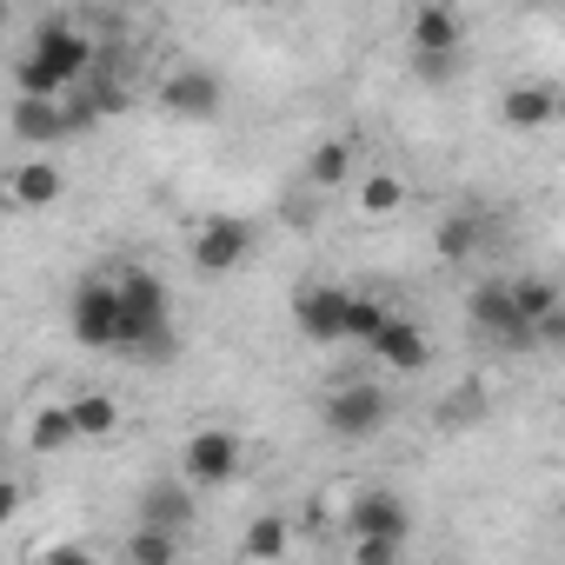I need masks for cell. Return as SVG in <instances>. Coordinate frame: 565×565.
Instances as JSON below:
<instances>
[{"instance_id": "6da1fadb", "label": "cell", "mask_w": 565, "mask_h": 565, "mask_svg": "<svg viewBox=\"0 0 565 565\" xmlns=\"http://www.w3.org/2000/svg\"><path fill=\"white\" fill-rule=\"evenodd\" d=\"M114 294H120V340L114 353L127 360H147V366H167L180 353V327H173V294L153 266H120L114 273Z\"/></svg>"}, {"instance_id": "7a4b0ae2", "label": "cell", "mask_w": 565, "mask_h": 565, "mask_svg": "<svg viewBox=\"0 0 565 565\" xmlns=\"http://www.w3.org/2000/svg\"><path fill=\"white\" fill-rule=\"evenodd\" d=\"M100 61L94 34L81 21H41L28 54L14 61V94H67L74 81H87Z\"/></svg>"}, {"instance_id": "3957f363", "label": "cell", "mask_w": 565, "mask_h": 565, "mask_svg": "<svg viewBox=\"0 0 565 565\" xmlns=\"http://www.w3.org/2000/svg\"><path fill=\"white\" fill-rule=\"evenodd\" d=\"M406 54H413V74L419 81H452L459 61H466V21L452 0H419V8L406 14Z\"/></svg>"}, {"instance_id": "277c9868", "label": "cell", "mask_w": 565, "mask_h": 565, "mask_svg": "<svg viewBox=\"0 0 565 565\" xmlns=\"http://www.w3.org/2000/svg\"><path fill=\"white\" fill-rule=\"evenodd\" d=\"M320 426L340 439V446H366L373 433L393 426V393L373 386V380H340L320 393Z\"/></svg>"}, {"instance_id": "5b68a950", "label": "cell", "mask_w": 565, "mask_h": 565, "mask_svg": "<svg viewBox=\"0 0 565 565\" xmlns=\"http://www.w3.org/2000/svg\"><path fill=\"white\" fill-rule=\"evenodd\" d=\"M253 246H259V226H253L246 213H206V220H193V233H186V259H193V273H206V279L239 273V266L253 259Z\"/></svg>"}, {"instance_id": "8992f818", "label": "cell", "mask_w": 565, "mask_h": 565, "mask_svg": "<svg viewBox=\"0 0 565 565\" xmlns=\"http://www.w3.org/2000/svg\"><path fill=\"white\" fill-rule=\"evenodd\" d=\"M246 472V439L233 433V426H193L186 439H180V479L193 486V492H220V486H233Z\"/></svg>"}, {"instance_id": "52a82bcc", "label": "cell", "mask_w": 565, "mask_h": 565, "mask_svg": "<svg viewBox=\"0 0 565 565\" xmlns=\"http://www.w3.org/2000/svg\"><path fill=\"white\" fill-rule=\"evenodd\" d=\"M67 333H74V347H87V353H114V340H120V294H114V273L74 279V294H67Z\"/></svg>"}, {"instance_id": "ba28073f", "label": "cell", "mask_w": 565, "mask_h": 565, "mask_svg": "<svg viewBox=\"0 0 565 565\" xmlns=\"http://www.w3.org/2000/svg\"><path fill=\"white\" fill-rule=\"evenodd\" d=\"M153 100H160V114L167 120H186V127H206V120H220L226 114V81L213 74V67H167L160 81H153Z\"/></svg>"}, {"instance_id": "9c48e42d", "label": "cell", "mask_w": 565, "mask_h": 565, "mask_svg": "<svg viewBox=\"0 0 565 565\" xmlns=\"http://www.w3.org/2000/svg\"><path fill=\"white\" fill-rule=\"evenodd\" d=\"M466 320L479 340L505 347V353H532V320L512 307V287H505V273L499 279H479V287L466 294Z\"/></svg>"}, {"instance_id": "30bf717a", "label": "cell", "mask_w": 565, "mask_h": 565, "mask_svg": "<svg viewBox=\"0 0 565 565\" xmlns=\"http://www.w3.org/2000/svg\"><path fill=\"white\" fill-rule=\"evenodd\" d=\"M366 353H373L386 373H406V380H413V373L433 366V333H426L413 313H386V327L366 340Z\"/></svg>"}, {"instance_id": "8fae6325", "label": "cell", "mask_w": 565, "mask_h": 565, "mask_svg": "<svg viewBox=\"0 0 565 565\" xmlns=\"http://www.w3.org/2000/svg\"><path fill=\"white\" fill-rule=\"evenodd\" d=\"M61 193H67V173H61V160H47V147H34L8 173V186H0V200L21 206V213H47V206H61Z\"/></svg>"}, {"instance_id": "7c38bea8", "label": "cell", "mask_w": 565, "mask_h": 565, "mask_svg": "<svg viewBox=\"0 0 565 565\" xmlns=\"http://www.w3.org/2000/svg\"><path fill=\"white\" fill-rule=\"evenodd\" d=\"M340 532H393V539H413V505H406V492H393V486H360V492L347 499Z\"/></svg>"}, {"instance_id": "4fadbf2b", "label": "cell", "mask_w": 565, "mask_h": 565, "mask_svg": "<svg viewBox=\"0 0 565 565\" xmlns=\"http://www.w3.org/2000/svg\"><path fill=\"white\" fill-rule=\"evenodd\" d=\"M340 320H347V287H333V279H307V287L294 294V327H300V340L340 347Z\"/></svg>"}, {"instance_id": "5bb4252c", "label": "cell", "mask_w": 565, "mask_h": 565, "mask_svg": "<svg viewBox=\"0 0 565 565\" xmlns=\"http://www.w3.org/2000/svg\"><path fill=\"white\" fill-rule=\"evenodd\" d=\"M340 193L353 200V213H360V220H399V213H406V200H413V180H406V173H393V167H360Z\"/></svg>"}, {"instance_id": "9a60e30c", "label": "cell", "mask_w": 565, "mask_h": 565, "mask_svg": "<svg viewBox=\"0 0 565 565\" xmlns=\"http://www.w3.org/2000/svg\"><path fill=\"white\" fill-rule=\"evenodd\" d=\"M8 134L28 140V147H61V140H74L61 94H14V107H8Z\"/></svg>"}, {"instance_id": "2e32d148", "label": "cell", "mask_w": 565, "mask_h": 565, "mask_svg": "<svg viewBox=\"0 0 565 565\" xmlns=\"http://www.w3.org/2000/svg\"><path fill=\"white\" fill-rule=\"evenodd\" d=\"M499 120H505L512 134H545V127L558 120V87H552V81H512V87L499 94Z\"/></svg>"}, {"instance_id": "e0dca14e", "label": "cell", "mask_w": 565, "mask_h": 565, "mask_svg": "<svg viewBox=\"0 0 565 565\" xmlns=\"http://www.w3.org/2000/svg\"><path fill=\"white\" fill-rule=\"evenodd\" d=\"M353 173H360V134H327V140H313V153H307V167H300V180H307L313 193H340Z\"/></svg>"}, {"instance_id": "ac0fdd59", "label": "cell", "mask_w": 565, "mask_h": 565, "mask_svg": "<svg viewBox=\"0 0 565 565\" xmlns=\"http://www.w3.org/2000/svg\"><path fill=\"white\" fill-rule=\"evenodd\" d=\"M486 239H492V220H486L479 206H452V213L433 226V253H439L446 266H466V259H479V253H486Z\"/></svg>"}, {"instance_id": "d6986e66", "label": "cell", "mask_w": 565, "mask_h": 565, "mask_svg": "<svg viewBox=\"0 0 565 565\" xmlns=\"http://www.w3.org/2000/svg\"><path fill=\"white\" fill-rule=\"evenodd\" d=\"M193 486L180 479V472H167V479H147L140 486V499H134V519H153V525H173V532H186L193 525Z\"/></svg>"}, {"instance_id": "ffe728a7", "label": "cell", "mask_w": 565, "mask_h": 565, "mask_svg": "<svg viewBox=\"0 0 565 565\" xmlns=\"http://www.w3.org/2000/svg\"><path fill=\"white\" fill-rule=\"evenodd\" d=\"M67 446H81L67 406H61V399H41V406L28 413V459H61Z\"/></svg>"}, {"instance_id": "44dd1931", "label": "cell", "mask_w": 565, "mask_h": 565, "mask_svg": "<svg viewBox=\"0 0 565 565\" xmlns=\"http://www.w3.org/2000/svg\"><path fill=\"white\" fill-rule=\"evenodd\" d=\"M294 545H300V532H294L287 512H253L246 532H239V558H287Z\"/></svg>"}, {"instance_id": "7402d4cb", "label": "cell", "mask_w": 565, "mask_h": 565, "mask_svg": "<svg viewBox=\"0 0 565 565\" xmlns=\"http://www.w3.org/2000/svg\"><path fill=\"white\" fill-rule=\"evenodd\" d=\"M61 406H67V419H74V439H87V446L120 433V399L100 393V386H94V393H74V399H61Z\"/></svg>"}, {"instance_id": "603a6c76", "label": "cell", "mask_w": 565, "mask_h": 565, "mask_svg": "<svg viewBox=\"0 0 565 565\" xmlns=\"http://www.w3.org/2000/svg\"><path fill=\"white\" fill-rule=\"evenodd\" d=\"M180 545H186V532L153 525V519H134V532L120 539V558H134V565H173V558H180Z\"/></svg>"}, {"instance_id": "cb8c5ba5", "label": "cell", "mask_w": 565, "mask_h": 565, "mask_svg": "<svg viewBox=\"0 0 565 565\" xmlns=\"http://www.w3.org/2000/svg\"><path fill=\"white\" fill-rule=\"evenodd\" d=\"M505 287H512V307H519L525 320H545V313L565 307V287H558L552 273H505Z\"/></svg>"}, {"instance_id": "d4e9b609", "label": "cell", "mask_w": 565, "mask_h": 565, "mask_svg": "<svg viewBox=\"0 0 565 565\" xmlns=\"http://www.w3.org/2000/svg\"><path fill=\"white\" fill-rule=\"evenodd\" d=\"M386 313H393V307H386L380 294H353V287H347V320H340V347H360V353H366V340H373V333L386 327Z\"/></svg>"}, {"instance_id": "484cf974", "label": "cell", "mask_w": 565, "mask_h": 565, "mask_svg": "<svg viewBox=\"0 0 565 565\" xmlns=\"http://www.w3.org/2000/svg\"><path fill=\"white\" fill-rule=\"evenodd\" d=\"M406 545L413 539H393V532H347V558L353 565H393V558H406Z\"/></svg>"}, {"instance_id": "4316f807", "label": "cell", "mask_w": 565, "mask_h": 565, "mask_svg": "<svg viewBox=\"0 0 565 565\" xmlns=\"http://www.w3.org/2000/svg\"><path fill=\"white\" fill-rule=\"evenodd\" d=\"M479 413H486V393H479V386H452V393L439 399V413H433V419L452 433V426H472Z\"/></svg>"}, {"instance_id": "83f0119b", "label": "cell", "mask_w": 565, "mask_h": 565, "mask_svg": "<svg viewBox=\"0 0 565 565\" xmlns=\"http://www.w3.org/2000/svg\"><path fill=\"white\" fill-rule=\"evenodd\" d=\"M21 499H28V486H21L14 472H0V525H14V512H21Z\"/></svg>"}, {"instance_id": "f1b7e54d", "label": "cell", "mask_w": 565, "mask_h": 565, "mask_svg": "<svg viewBox=\"0 0 565 565\" xmlns=\"http://www.w3.org/2000/svg\"><path fill=\"white\" fill-rule=\"evenodd\" d=\"M41 558H87V545H74V539H54V545H41Z\"/></svg>"}, {"instance_id": "f546056e", "label": "cell", "mask_w": 565, "mask_h": 565, "mask_svg": "<svg viewBox=\"0 0 565 565\" xmlns=\"http://www.w3.org/2000/svg\"><path fill=\"white\" fill-rule=\"evenodd\" d=\"M0 28H8V0H0Z\"/></svg>"}, {"instance_id": "4dcf8cb0", "label": "cell", "mask_w": 565, "mask_h": 565, "mask_svg": "<svg viewBox=\"0 0 565 565\" xmlns=\"http://www.w3.org/2000/svg\"><path fill=\"white\" fill-rule=\"evenodd\" d=\"M226 8H253V0H226Z\"/></svg>"}, {"instance_id": "1f68e13d", "label": "cell", "mask_w": 565, "mask_h": 565, "mask_svg": "<svg viewBox=\"0 0 565 565\" xmlns=\"http://www.w3.org/2000/svg\"><path fill=\"white\" fill-rule=\"evenodd\" d=\"M519 8H545V0H519Z\"/></svg>"}]
</instances>
